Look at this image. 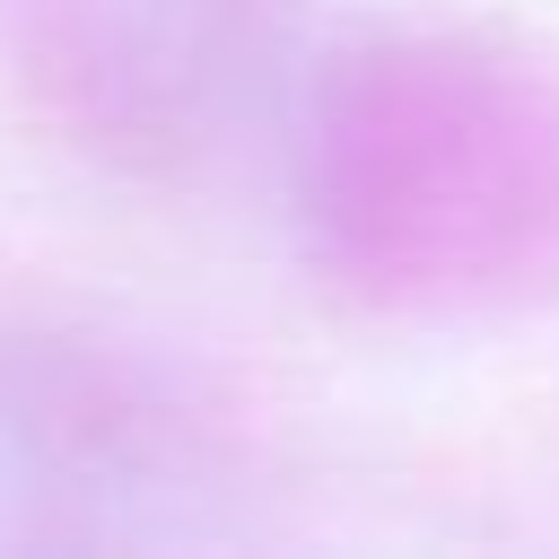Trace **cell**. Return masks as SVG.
Listing matches in <instances>:
<instances>
[{
	"mask_svg": "<svg viewBox=\"0 0 559 559\" xmlns=\"http://www.w3.org/2000/svg\"><path fill=\"white\" fill-rule=\"evenodd\" d=\"M306 262L411 323L507 314L559 288V61L480 26H393L306 96Z\"/></svg>",
	"mask_w": 559,
	"mask_h": 559,
	"instance_id": "1",
	"label": "cell"
},
{
	"mask_svg": "<svg viewBox=\"0 0 559 559\" xmlns=\"http://www.w3.org/2000/svg\"><path fill=\"white\" fill-rule=\"evenodd\" d=\"M280 0H0L26 105L114 175L192 166L245 105Z\"/></svg>",
	"mask_w": 559,
	"mask_h": 559,
	"instance_id": "2",
	"label": "cell"
}]
</instances>
